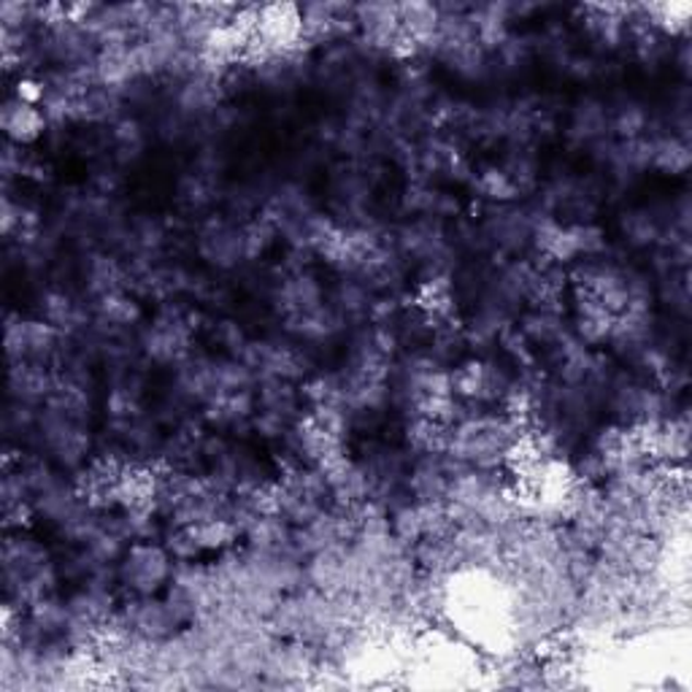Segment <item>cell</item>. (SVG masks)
Masks as SVG:
<instances>
[{
    "label": "cell",
    "instance_id": "7a4b0ae2",
    "mask_svg": "<svg viewBox=\"0 0 692 692\" xmlns=\"http://www.w3.org/2000/svg\"><path fill=\"white\" fill-rule=\"evenodd\" d=\"M3 125L14 141H33L38 132L44 130V117L38 114L36 106H31V101L25 97H16L9 101L3 108Z\"/></svg>",
    "mask_w": 692,
    "mask_h": 692
},
{
    "label": "cell",
    "instance_id": "6da1fadb",
    "mask_svg": "<svg viewBox=\"0 0 692 692\" xmlns=\"http://www.w3.org/2000/svg\"><path fill=\"white\" fill-rule=\"evenodd\" d=\"M123 576L132 590L147 596L169 576V557L158 546H132L128 563L123 565Z\"/></svg>",
    "mask_w": 692,
    "mask_h": 692
}]
</instances>
